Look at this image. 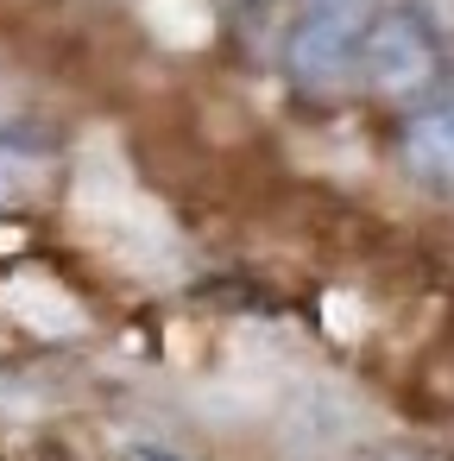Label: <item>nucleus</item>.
I'll return each instance as SVG.
<instances>
[{
    "label": "nucleus",
    "instance_id": "1",
    "mask_svg": "<svg viewBox=\"0 0 454 461\" xmlns=\"http://www.w3.org/2000/svg\"><path fill=\"white\" fill-rule=\"evenodd\" d=\"M353 77L385 102H423L441 77V39L410 7H372L353 45Z\"/></svg>",
    "mask_w": 454,
    "mask_h": 461
},
{
    "label": "nucleus",
    "instance_id": "2",
    "mask_svg": "<svg viewBox=\"0 0 454 461\" xmlns=\"http://www.w3.org/2000/svg\"><path fill=\"white\" fill-rule=\"evenodd\" d=\"M366 0H303V14L284 39V70L297 89L322 95V89H341L353 77V45H360V26H366Z\"/></svg>",
    "mask_w": 454,
    "mask_h": 461
},
{
    "label": "nucleus",
    "instance_id": "3",
    "mask_svg": "<svg viewBox=\"0 0 454 461\" xmlns=\"http://www.w3.org/2000/svg\"><path fill=\"white\" fill-rule=\"evenodd\" d=\"M404 165L435 184V190H454V121L441 108H416L410 127H404Z\"/></svg>",
    "mask_w": 454,
    "mask_h": 461
},
{
    "label": "nucleus",
    "instance_id": "4",
    "mask_svg": "<svg viewBox=\"0 0 454 461\" xmlns=\"http://www.w3.org/2000/svg\"><path fill=\"white\" fill-rule=\"evenodd\" d=\"M410 14H416L435 39H454V0H410Z\"/></svg>",
    "mask_w": 454,
    "mask_h": 461
},
{
    "label": "nucleus",
    "instance_id": "5",
    "mask_svg": "<svg viewBox=\"0 0 454 461\" xmlns=\"http://www.w3.org/2000/svg\"><path fill=\"white\" fill-rule=\"evenodd\" d=\"M20 146H32V133H20V127H0V152H20Z\"/></svg>",
    "mask_w": 454,
    "mask_h": 461
},
{
    "label": "nucleus",
    "instance_id": "6",
    "mask_svg": "<svg viewBox=\"0 0 454 461\" xmlns=\"http://www.w3.org/2000/svg\"><path fill=\"white\" fill-rule=\"evenodd\" d=\"M127 461H177V455H165V448H133Z\"/></svg>",
    "mask_w": 454,
    "mask_h": 461
},
{
    "label": "nucleus",
    "instance_id": "7",
    "mask_svg": "<svg viewBox=\"0 0 454 461\" xmlns=\"http://www.w3.org/2000/svg\"><path fill=\"white\" fill-rule=\"evenodd\" d=\"M435 108H441V114L454 121V77H448V89H441V102H435Z\"/></svg>",
    "mask_w": 454,
    "mask_h": 461
},
{
    "label": "nucleus",
    "instance_id": "8",
    "mask_svg": "<svg viewBox=\"0 0 454 461\" xmlns=\"http://www.w3.org/2000/svg\"><path fill=\"white\" fill-rule=\"evenodd\" d=\"M7 196H13V177H7V171H0V203H7Z\"/></svg>",
    "mask_w": 454,
    "mask_h": 461
}]
</instances>
